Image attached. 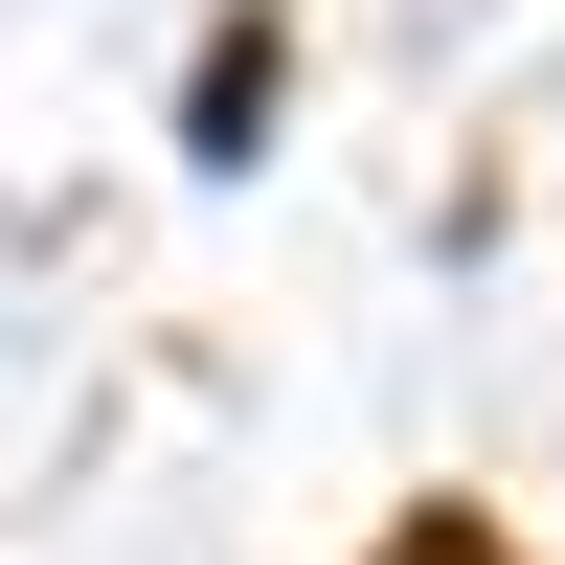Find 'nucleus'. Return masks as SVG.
I'll return each mask as SVG.
<instances>
[{"mask_svg":"<svg viewBox=\"0 0 565 565\" xmlns=\"http://www.w3.org/2000/svg\"><path fill=\"white\" fill-rule=\"evenodd\" d=\"M385 565H498V543H452V521H407V543H385Z\"/></svg>","mask_w":565,"mask_h":565,"instance_id":"nucleus-1","label":"nucleus"}]
</instances>
